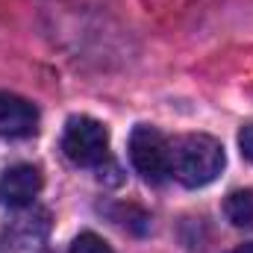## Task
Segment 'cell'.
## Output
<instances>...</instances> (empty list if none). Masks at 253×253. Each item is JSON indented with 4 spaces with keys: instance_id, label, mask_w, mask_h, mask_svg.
Returning a JSON list of instances; mask_svg holds the SVG:
<instances>
[{
    "instance_id": "obj_6",
    "label": "cell",
    "mask_w": 253,
    "mask_h": 253,
    "mask_svg": "<svg viewBox=\"0 0 253 253\" xmlns=\"http://www.w3.org/2000/svg\"><path fill=\"white\" fill-rule=\"evenodd\" d=\"M224 215L233 227L239 230H253V189L230 191L224 200Z\"/></svg>"
},
{
    "instance_id": "obj_9",
    "label": "cell",
    "mask_w": 253,
    "mask_h": 253,
    "mask_svg": "<svg viewBox=\"0 0 253 253\" xmlns=\"http://www.w3.org/2000/svg\"><path fill=\"white\" fill-rule=\"evenodd\" d=\"M230 253H253V242H248V245H239L236 251H230Z\"/></svg>"
},
{
    "instance_id": "obj_3",
    "label": "cell",
    "mask_w": 253,
    "mask_h": 253,
    "mask_svg": "<svg viewBox=\"0 0 253 253\" xmlns=\"http://www.w3.org/2000/svg\"><path fill=\"white\" fill-rule=\"evenodd\" d=\"M129 159L141 180L159 186L171 174V141L150 124H138L129 132Z\"/></svg>"
},
{
    "instance_id": "obj_7",
    "label": "cell",
    "mask_w": 253,
    "mask_h": 253,
    "mask_svg": "<svg viewBox=\"0 0 253 253\" xmlns=\"http://www.w3.org/2000/svg\"><path fill=\"white\" fill-rule=\"evenodd\" d=\"M71 253H115L97 233H80L71 245Z\"/></svg>"
},
{
    "instance_id": "obj_1",
    "label": "cell",
    "mask_w": 253,
    "mask_h": 253,
    "mask_svg": "<svg viewBox=\"0 0 253 253\" xmlns=\"http://www.w3.org/2000/svg\"><path fill=\"white\" fill-rule=\"evenodd\" d=\"M224 144L206 132H191L171 141V174L186 189H203L224 171Z\"/></svg>"
},
{
    "instance_id": "obj_5",
    "label": "cell",
    "mask_w": 253,
    "mask_h": 253,
    "mask_svg": "<svg viewBox=\"0 0 253 253\" xmlns=\"http://www.w3.org/2000/svg\"><path fill=\"white\" fill-rule=\"evenodd\" d=\"M39 129V109L12 91H0V135L3 138H30Z\"/></svg>"
},
{
    "instance_id": "obj_2",
    "label": "cell",
    "mask_w": 253,
    "mask_h": 253,
    "mask_svg": "<svg viewBox=\"0 0 253 253\" xmlns=\"http://www.w3.org/2000/svg\"><path fill=\"white\" fill-rule=\"evenodd\" d=\"M62 150L74 165H80V168H97L109 156V129L100 121L88 118V115H74L65 124Z\"/></svg>"
},
{
    "instance_id": "obj_4",
    "label": "cell",
    "mask_w": 253,
    "mask_h": 253,
    "mask_svg": "<svg viewBox=\"0 0 253 253\" xmlns=\"http://www.w3.org/2000/svg\"><path fill=\"white\" fill-rule=\"evenodd\" d=\"M44 186V177L36 165H12L0 177V203L9 209H24L30 206Z\"/></svg>"
},
{
    "instance_id": "obj_8",
    "label": "cell",
    "mask_w": 253,
    "mask_h": 253,
    "mask_svg": "<svg viewBox=\"0 0 253 253\" xmlns=\"http://www.w3.org/2000/svg\"><path fill=\"white\" fill-rule=\"evenodd\" d=\"M239 150H242V156L253 162V121L251 124L242 126V132H239Z\"/></svg>"
}]
</instances>
